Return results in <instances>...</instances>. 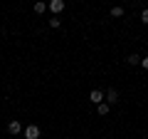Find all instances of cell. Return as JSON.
Instances as JSON below:
<instances>
[{
  "instance_id": "obj_1",
  "label": "cell",
  "mask_w": 148,
  "mask_h": 139,
  "mask_svg": "<svg viewBox=\"0 0 148 139\" xmlns=\"http://www.w3.org/2000/svg\"><path fill=\"white\" fill-rule=\"evenodd\" d=\"M47 10H49V13H52V15H54V17H57V15H59V13H62V10H64V0H49V3H47Z\"/></svg>"
},
{
  "instance_id": "obj_2",
  "label": "cell",
  "mask_w": 148,
  "mask_h": 139,
  "mask_svg": "<svg viewBox=\"0 0 148 139\" xmlns=\"http://www.w3.org/2000/svg\"><path fill=\"white\" fill-rule=\"evenodd\" d=\"M22 134H25V139H40V127L37 124H27L22 129Z\"/></svg>"
},
{
  "instance_id": "obj_3",
  "label": "cell",
  "mask_w": 148,
  "mask_h": 139,
  "mask_svg": "<svg viewBox=\"0 0 148 139\" xmlns=\"http://www.w3.org/2000/svg\"><path fill=\"white\" fill-rule=\"evenodd\" d=\"M104 99H106V104H109V107H111V104H116V102H119V92H116V90L104 92Z\"/></svg>"
},
{
  "instance_id": "obj_4",
  "label": "cell",
  "mask_w": 148,
  "mask_h": 139,
  "mask_svg": "<svg viewBox=\"0 0 148 139\" xmlns=\"http://www.w3.org/2000/svg\"><path fill=\"white\" fill-rule=\"evenodd\" d=\"M89 99L94 102L96 107H99L101 102H104V92H101V90H91V92H89Z\"/></svg>"
},
{
  "instance_id": "obj_5",
  "label": "cell",
  "mask_w": 148,
  "mask_h": 139,
  "mask_svg": "<svg viewBox=\"0 0 148 139\" xmlns=\"http://www.w3.org/2000/svg\"><path fill=\"white\" fill-rule=\"evenodd\" d=\"M8 132H10V134H12V137H17V134H20V132H22V124H20V122H17V119H12V122H10V124H8Z\"/></svg>"
},
{
  "instance_id": "obj_6",
  "label": "cell",
  "mask_w": 148,
  "mask_h": 139,
  "mask_svg": "<svg viewBox=\"0 0 148 139\" xmlns=\"http://www.w3.org/2000/svg\"><path fill=\"white\" fill-rule=\"evenodd\" d=\"M109 109H111V107H109V104H106V102H101L99 107H96V112H99V114H101V117H106V114H109Z\"/></svg>"
},
{
  "instance_id": "obj_7",
  "label": "cell",
  "mask_w": 148,
  "mask_h": 139,
  "mask_svg": "<svg viewBox=\"0 0 148 139\" xmlns=\"http://www.w3.org/2000/svg\"><path fill=\"white\" fill-rule=\"evenodd\" d=\"M126 62H128V65H141V55H136V52H133V55H128V57H126Z\"/></svg>"
},
{
  "instance_id": "obj_8",
  "label": "cell",
  "mask_w": 148,
  "mask_h": 139,
  "mask_svg": "<svg viewBox=\"0 0 148 139\" xmlns=\"http://www.w3.org/2000/svg\"><path fill=\"white\" fill-rule=\"evenodd\" d=\"M45 10H47V3H35V13L37 15H42Z\"/></svg>"
},
{
  "instance_id": "obj_9",
  "label": "cell",
  "mask_w": 148,
  "mask_h": 139,
  "mask_svg": "<svg viewBox=\"0 0 148 139\" xmlns=\"http://www.w3.org/2000/svg\"><path fill=\"white\" fill-rule=\"evenodd\" d=\"M121 15H123V8H119V5L111 8V17H121Z\"/></svg>"
},
{
  "instance_id": "obj_10",
  "label": "cell",
  "mask_w": 148,
  "mask_h": 139,
  "mask_svg": "<svg viewBox=\"0 0 148 139\" xmlns=\"http://www.w3.org/2000/svg\"><path fill=\"white\" fill-rule=\"evenodd\" d=\"M141 22H143V25H148V8H143V13H141Z\"/></svg>"
},
{
  "instance_id": "obj_11",
  "label": "cell",
  "mask_w": 148,
  "mask_h": 139,
  "mask_svg": "<svg viewBox=\"0 0 148 139\" xmlns=\"http://www.w3.org/2000/svg\"><path fill=\"white\" fill-rule=\"evenodd\" d=\"M141 67H143V70H148V57H141Z\"/></svg>"
}]
</instances>
